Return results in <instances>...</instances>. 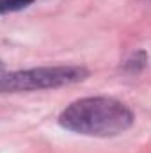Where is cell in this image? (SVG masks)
Returning <instances> with one entry per match:
<instances>
[{
	"label": "cell",
	"instance_id": "cell-1",
	"mask_svg": "<svg viewBox=\"0 0 151 153\" xmlns=\"http://www.w3.org/2000/svg\"><path fill=\"white\" fill-rule=\"evenodd\" d=\"M59 125L89 137H114L133 125V112L110 96H89L70 103L59 116Z\"/></svg>",
	"mask_w": 151,
	"mask_h": 153
},
{
	"label": "cell",
	"instance_id": "cell-2",
	"mask_svg": "<svg viewBox=\"0 0 151 153\" xmlns=\"http://www.w3.org/2000/svg\"><path fill=\"white\" fill-rule=\"evenodd\" d=\"M89 76L82 66H41L0 75V93H23L71 85Z\"/></svg>",
	"mask_w": 151,
	"mask_h": 153
},
{
	"label": "cell",
	"instance_id": "cell-3",
	"mask_svg": "<svg viewBox=\"0 0 151 153\" xmlns=\"http://www.w3.org/2000/svg\"><path fill=\"white\" fill-rule=\"evenodd\" d=\"M36 0H0V14L7 13H18L32 5Z\"/></svg>",
	"mask_w": 151,
	"mask_h": 153
},
{
	"label": "cell",
	"instance_id": "cell-4",
	"mask_svg": "<svg viewBox=\"0 0 151 153\" xmlns=\"http://www.w3.org/2000/svg\"><path fill=\"white\" fill-rule=\"evenodd\" d=\"M2 70H4V62L0 61V71H2Z\"/></svg>",
	"mask_w": 151,
	"mask_h": 153
}]
</instances>
